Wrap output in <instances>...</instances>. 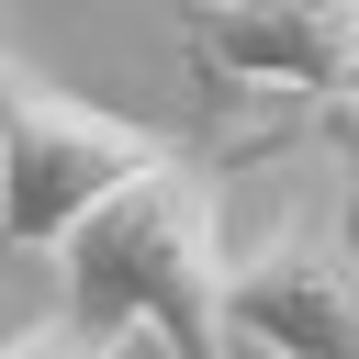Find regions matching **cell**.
<instances>
[{"label":"cell","instance_id":"1","mask_svg":"<svg viewBox=\"0 0 359 359\" xmlns=\"http://www.w3.org/2000/svg\"><path fill=\"white\" fill-rule=\"evenodd\" d=\"M67 269V314L79 325H157L180 359H224V224H213V180L180 168L168 146L146 168H123L56 247Z\"/></svg>","mask_w":359,"mask_h":359},{"label":"cell","instance_id":"2","mask_svg":"<svg viewBox=\"0 0 359 359\" xmlns=\"http://www.w3.org/2000/svg\"><path fill=\"white\" fill-rule=\"evenodd\" d=\"M157 135L123 123V112H90V101H56L34 79L0 67V247H56L123 168H146Z\"/></svg>","mask_w":359,"mask_h":359},{"label":"cell","instance_id":"3","mask_svg":"<svg viewBox=\"0 0 359 359\" xmlns=\"http://www.w3.org/2000/svg\"><path fill=\"white\" fill-rule=\"evenodd\" d=\"M180 45L213 79L337 101L348 90V56H359V0H191L180 11Z\"/></svg>","mask_w":359,"mask_h":359},{"label":"cell","instance_id":"4","mask_svg":"<svg viewBox=\"0 0 359 359\" xmlns=\"http://www.w3.org/2000/svg\"><path fill=\"white\" fill-rule=\"evenodd\" d=\"M236 325L280 359H359V269L325 236H269L258 258H224V337Z\"/></svg>","mask_w":359,"mask_h":359},{"label":"cell","instance_id":"5","mask_svg":"<svg viewBox=\"0 0 359 359\" xmlns=\"http://www.w3.org/2000/svg\"><path fill=\"white\" fill-rule=\"evenodd\" d=\"M0 359H112V325H79V314H45V325H22Z\"/></svg>","mask_w":359,"mask_h":359},{"label":"cell","instance_id":"6","mask_svg":"<svg viewBox=\"0 0 359 359\" xmlns=\"http://www.w3.org/2000/svg\"><path fill=\"white\" fill-rule=\"evenodd\" d=\"M337 258L359 269V180H348V202H337Z\"/></svg>","mask_w":359,"mask_h":359},{"label":"cell","instance_id":"7","mask_svg":"<svg viewBox=\"0 0 359 359\" xmlns=\"http://www.w3.org/2000/svg\"><path fill=\"white\" fill-rule=\"evenodd\" d=\"M348 90H359V56H348Z\"/></svg>","mask_w":359,"mask_h":359}]
</instances>
